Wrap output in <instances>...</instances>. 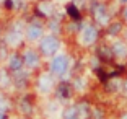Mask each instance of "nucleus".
<instances>
[{
  "label": "nucleus",
  "instance_id": "obj_10",
  "mask_svg": "<svg viewBox=\"0 0 127 119\" xmlns=\"http://www.w3.org/2000/svg\"><path fill=\"white\" fill-rule=\"evenodd\" d=\"M41 33H42V30L39 28V26H30V28H28V38L33 39V41L41 36Z\"/></svg>",
  "mask_w": 127,
  "mask_h": 119
},
{
  "label": "nucleus",
  "instance_id": "obj_1",
  "mask_svg": "<svg viewBox=\"0 0 127 119\" xmlns=\"http://www.w3.org/2000/svg\"><path fill=\"white\" fill-rule=\"evenodd\" d=\"M68 67V59L65 56H56L51 62V70L54 74H64Z\"/></svg>",
  "mask_w": 127,
  "mask_h": 119
},
{
  "label": "nucleus",
  "instance_id": "obj_11",
  "mask_svg": "<svg viewBox=\"0 0 127 119\" xmlns=\"http://www.w3.org/2000/svg\"><path fill=\"white\" fill-rule=\"evenodd\" d=\"M64 119H78V111H77V106L68 108L67 111L64 113Z\"/></svg>",
  "mask_w": 127,
  "mask_h": 119
},
{
  "label": "nucleus",
  "instance_id": "obj_15",
  "mask_svg": "<svg viewBox=\"0 0 127 119\" xmlns=\"http://www.w3.org/2000/svg\"><path fill=\"white\" fill-rule=\"evenodd\" d=\"M39 10L41 11H44L46 15H49V13H51V11H52V7H49V5H46V3H42L41 7H39Z\"/></svg>",
  "mask_w": 127,
  "mask_h": 119
},
{
  "label": "nucleus",
  "instance_id": "obj_6",
  "mask_svg": "<svg viewBox=\"0 0 127 119\" xmlns=\"http://www.w3.org/2000/svg\"><path fill=\"white\" fill-rule=\"evenodd\" d=\"M23 57L21 56H18V54H15V56H11V59H10V69L11 70H20V69L23 67Z\"/></svg>",
  "mask_w": 127,
  "mask_h": 119
},
{
  "label": "nucleus",
  "instance_id": "obj_8",
  "mask_svg": "<svg viewBox=\"0 0 127 119\" xmlns=\"http://www.w3.org/2000/svg\"><path fill=\"white\" fill-rule=\"evenodd\" d=\"M112 52H114V56L124 57V56L127 54V49H126V46H124V42L117 41V42H114V47H112Z\"/></svg>",
  "mask_w": 127,
  "mask_h": 119
},
{
  "label": "nucleus",
  "instance_id": "obj_3",
  "mask_svg": "<svg viewBox=\"0 0 127 119\" xmlns=\"http://www.w3.org/2000/svg\"><path fill=\"white\" fill-rule=\"evenodd\" d=\"M96 39H98V31H96V28H93V26H86L85 31H83L82 41L85 42V44H91V42H95Z\"/></svg>",
  "mask_w": 127,
  "mask_h": 119
},
{
  "label": "nucleus",
  "instance_id": "obj_17",
  "mask_svg": "<svg viewBox=\"0 0 127 119\" xmlns=\"http://www.w3.org/2000/svg\"><path fill=\"white\" fill-rule=\"evenodd\" d=\"M0 119H7V116H5L3 113H0Z\"/></svg>",
  "mask_w": 127,
  "mask_h": 119
},
{
  "label": "nucleus",
  "instance_id": "obj_16",
  "mask_svg": "<svg viewBox=\"0 0 127 119\" xmlns=\"http://www.w3.org/2000/svg\"><path fill=\"white\" fill-rule=\"evenodd\" d=\"M124 93H126V95H127V82H126V83H124Z\"/></svg>",
  "mask_w": 127,
  "mask_h": 119
},
{
  "label": "nucleus",
  "instance_id": "obj_7",
  "mask_svg": "<svg viewBox=\"0 0 127 119\" xmlns=\"http://www.w3.org/2000/svg\"><path fill=\"white\" fill-rule=\"evenodd\" d=\"M57 95L62 98H68L72 95V90H70V85L68 83H60L59 88H57Z\"/></svg>",
  "mask_w": 127,
  "mask_h": 119
},
{
  "label": "nucleus",
  "instance_id": "obj_14",
  "mask_svg": "<svg viewBox=\"0 0 127 119\" xmlns=\"http://www.w3.org/2000/svg\"><path fill=\"white\" fill-rule=\"evenodd\" d=\"M121 31V23H112L111 26H109V34H116Z\"/></svg>",
  "mask_w": 127,
  "mask_h": 119
},
{
  "label": "nucleus",
  "instance_id": "obj_2",
  "mask_svg": "<svg viewBox=\"0 0 127 119\" xmlns=\"http://www.w3.org/2000/svg\"><path fill=\"white\" fill-rule=\"evenodd\" d=\"M57 47H59V41H57L54 36H47L42 39L41 42V49L44 54H47V56H52L54 52L57 51Z\"/></svg>",
  "mask_w": 127,
  "mask_h": 119
},
{
  "label": "nucleus",
  "instance_id": "obj_4",
  "mask_svg": "<svg viewBox=\"0 0 127 119\" xmlns=\"http://www.w3.org/2000/svg\"><path fill=\"white\" fill-rule=\"evenodd\" d=\"M93 11H95V16H96V20L99 23H106V20H108V11H106V7L104 5H95L93 7Z\"/></svg>",
  "mask_w": 127,
  "mask_h": 119
},
{
  "label": "nucleus",
  "instance_id": "obj_13",
  "mask_svg": "<svg viewBox=\"0 0 127 119\" xmlns=\"http://www.w3.org/2000/svg\"><path fill=\"white\" fill-rule=\"evenodd\" d=\"M67 11H68V15H70L73 20H78V18H80V11L77 10V8H75L73 5H70V7L67 8Z\"/></svg>",
  "mask_w": 127,
  "mask_h": 119
},
{
  "label": "nucleus",
  "instance_id": "obj_9",
  "mask_svg": "<svg viewBox=\"0 0 127 119\" xmlns=\"http://www.w3.org/2000/svg\"><path fill=\"white\" fill-rule=\"evenodd\" d=\"M98 54H99V57L103 60H106V62L112 60V57H114V52H112L111 49H108V47H101L99 51H98Z\"/></svg>",
  "mask_w": 127,
  "mask_h": 119
},
{
  "label": "nucleus",
  "instance_id": "obj_18",
  "mask_svg": "<svg viewBox=\"0 0 127 119\" xmlns=\"http://www.w3.org/2000/svg\"><path fill=\"white\" fill-rule=\"evenodd\" d=\"M124 18H126V21H127V8L124 10Z\"/></svg>",
  "mask_w": 127,
  "mask_h": 119
},
{
  "label": "nucleus",
  "instance_id": "obj_5",
  "mask_svg": "<svg viewBox=\"0 0 127 119\" xmlns=\"http://www.w3.org/2000/svg\"><path fill=\"white\" fill-rule=\"evenodd\" d=\"M23 60H25L28 65H31V67H33V65H36V64H37L39 57H37V54H36L34 51H26V52H25V57H23Z\"/></svg>",
  "mask_w": 127,
  "mask_h": 119
},
{
  "label": "nucleus",
  "instance_id": "obj_19",
  "mask_svg": "<svg viewBox=\"0 0 127 119\" xmlns=\"http://www.w3.org/2000/svg\"><path fill=\"white\" fill-rule=\"evenodd\" d=\"M121 2H122V3H127V0H121Z\"/></svg>",
  "mask_w": 127,
  "mask_h": 119
},
{
  "label": "nucleus",
  "instance_id": "obj_12",
  "mask_svg": "<svg viewBox=\"0 0 127 119\" xmlns=\"http://www.w3.org/2000/svg\"><path fill=\"white\" fill-rule=\"evenodd\" d=\"M106 88L109 90V91H116L117 88H119V80H109V82H106Z\"/></svg>",
  "mask_w": 127,
  "mask_h": 119
}]
</instances>
